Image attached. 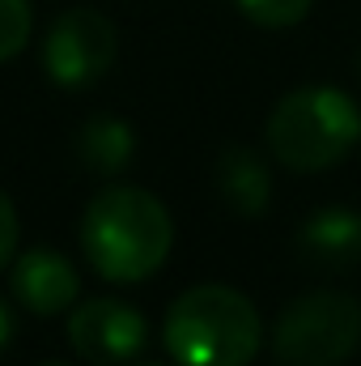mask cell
Returning a JSON list of instances; mask_svg holds the SVG:
<instances>
[{
    "mask_svg": "<svg viewBox=\"0 0 361 366\" xmlns=\"http://www.w3.org/2000/svg\"><path fill=\"white\" fill-rule=\"evenodd\" d=\"M175 243V222L166 204L136 183H106L93 192L81 217V247L102 281L132 285L153 277Z\"/></svg>",
    "mask_w": 361,
    "mask_h": 366,
    "instance_id": "obj_1",
    "label": "cell"
},
{
    "mask_svg": "<svg viewBox=\"0 0 361 366\" xmlns=\"http://www.w3.org/2000/svg\"><path fill=\"white\" fill-rule=\"evenodd\" d=\"M264 341L255 302L234 285H191L162 320V345L179 366H247Z\"/></svg>",
    "mask_w": 361,
    "mask_h": 366,
    "instance_id": "obj_2",
    "label": "cell"
},
{
    "mask_svg": "<svg viewBox=\"0 0 361 366\" xmlns=\"http://www.w3.org/2000/svg\"><path fill=\"white\" fill-rule=\"evenodd\" d=\"M361 137V111L345 90L302 86L285 94L268 115L272 158L298 175L327 171L353 154Z\"/></svg>",
    "mask_w": 361,
    "mask_h": 366,
    "instance_id": "obj_3",
    "label": "cell"
},
{
    "mask_svg": "<svg viewBox=\"0 0 361 366\" xmlns=\"http://www.w3.org/2000/svg\"><path fill=\"white\" fill-rule=\"evenodd\" d=\"M361 345V298L345 290H315L293 298L272 328L280 366H340Z\"/></svg>",
    "mask_w": 361,
    "mask_h": 366,
    "instance_id": "obj_4",
    "label": "cell"
},
{
    "mask_svg": "<svg viewBox=\"0 0 361 366\" xmlns=\"http://www.w3.org/2000/svg\"><path fill=\"white\" fill-rule=\"evenodd\" d=\"M119 56V30L102 9H64L43 39V69L60 90L98 86Z\"/></svg>",
    "mask_w": 361,
    "mask_h": 366,
    "instance_id": "obj_5",
    "label": "cell"
},
{
    "mask_svg": "<svg viewBox=\"0 0 361 366\" xmlns=\"http://www.w3.org/2000/svg\"><path fill=\"white\" fill-rule=\"evenodd\" d=\"M68 345L93 366L132 362L149 345V324L132 302L90 298L68 315Z\"/></svg>",
    "mask_w": 361,
    "mask_h": 366,
    "instance_id": "obj_6",
    "label": "cell"
},
{
    "mask_svg": "<svg viewBox=\"0 0 361 366\" xmlns=\"http://www.w3.org/2000/svg\"><path fill=\"white\" fill-rule=\"evenodd\" d=\"M9 290H13L17 307H26L30 315H60L77 302L81 277L68 256H60L51 247H34V252H21L13 260Z\"/></svg>",
    "mask_w": 361,
    "mask_h": 366,
    "instance_id": "obj_7",
    "label": "cell"
},
{
    "mask_svg": "<svg viewBox=\"0 0 361 366\" xmlns=\"http://www.w3.org/2000/svg\"><path fill=\"white\" fill-rule=\"evenodd\" d=\"M298 260L323 273H345L361 264V213L357 209H315L302 226H298Z\"/></svg>",
    "mask_w": 361,
    "mask_h": 366,
    "instance_id": "obj_8",
    "label": "cell"
},
{
    "mask_svg": "<svg viewBox=\"0 0 361 366\" xmlns=\"http://www.w3.org/2000/svg\"><path fill=\"white\" fill-rule=\"evenodd\" d=\"M213 179H217V196L221 204L251 222V217H264L272 200V171L264 162V154H255L251 145H225L217 154V167H213Z\"/></svg>",
    "mask_w": 361,
    "mask_h": 366,
    "instance_id": "obj_9",
    "label": "cell"
},
{
    "mask_svg": "<svg viewBox=\"0 0 361 366\" xmlns=\"http://www.w3.org/2000/svg\"><path fill=\"white\" fill-rule=\"evenodd\" d=\"M136 154V132L119 115H93L77 132V158L90 167L93 175H119L128 171Z\"/></svg>",
    "mask_w": 361,
    "mask_h": 366,
    "instance_id": "obj_10",
    "label": "cell"
},
{
    "mask_svg": "<svg viewBox=\"0 0 361 366\" xmlns=\"http://www.w3.org/2000/svg\"><path fill=\"white\" fill-rule=\"evenodd\" d=\"M30 26H34L30 0H0V64L21 56V47L30 43Z\"/></svg>",
    "mask_w": 361,
    "mask_h": 366,
    "instance_id": "obj_11",
    "label": "cell"
},
{
    "mask_svg": "<svg viewBox=\"0 0 361 366\" xmlns=\"http://www.w3.org/2000/svg\"><path fill=\"white\" fill-rule=\"evenodd\" d=\"M315 0H238V9L255 21V26H268V30H285V26H298L306 13H310Z\"/></svg>",
    "mask_w": 361,
    "mask_h": 366,
    "instance_id": "obj_12",
    "label": "cell"
},
{
    "mask_svg": "<svg viewBox=\"0 0 361 366\" xmlns=\"http://www.w3.org/2000/svg\"><path fill=\"white\" fill-rule=\"evenodd\" d=\"M17 209H13V200L0 192V269L4 264H13V252H17Z\"/></svg>",
    "mask_w": 361,
    "mask_h": 366,
    "instance_id": "obj_13",
    "label": "cell"
},
{
    "mask_svg": "<svg viewBox=\"0 0 361 366\" xmlns=\"http://www.w3.org/2000/svg\"><path fill=\"white\" fill-rule=\"evenodd\" d=\"M13 337H17V320H13V307L0 298V354L13 345Z\"/></svg>",
    "mask_w": 361,
    "mask_h": 366,
    "instance_id": "obj_14",
    "label": "cell"
},
{
    "mask_svg": "<svg viewBox=\"0 0 361 366\" xmlns=\"http://www.w3.org/2000/svg\"><path fill=\"white\" fill-rule=\"evenodd\" d=\"M43 366H68V362H43Z\"/></svg>",
    "mask_w": 361,
    "mask_h": 366,
    "instance_id": "obj_15",
    "label": "cell"
},
{
    "mask_svg": "<svg viewBox=\"0 0 361 366\" xmlns=\"http://www.w3.org/2000/svg\"><path fill=\"white\" fill-rule=\"evenodd\" d=\"M136 366H162V362H136Z\"/></svg>",
    "mask_w": 361,
    "mask_h": 366,
    "instance_id": "obj_16",
    "label": "cell"
},
{
    "mask_svg": "<svg viewBox=\"0 0 361 366\" xmlns=\"http://www.w3.org/2000/svg\"><path fill=\"white\" fill-rule=\"evenodd\" d=\"M357 77H361V60H357Z\"/></svg>",
    "mask_w": 361,
    "mask_h": 366,
    "instance_id": "obj_17",
    "label": "cell"
}]
</instances>
